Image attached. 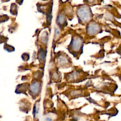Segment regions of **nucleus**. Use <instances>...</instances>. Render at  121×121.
Returning <instances> with one entry per match:
<instances>
[{
    "label": "nucleus",
    "mask_w": 121,
    "mask_h": 121,
    "mask_svg": "<svg viewBox=\"0 0 121 121\" xmlns=\"http://www.w3.org/2000/svg\"><path fill=\"white\" fill-rule=\"evenodd\" d=\"M78 16L82 21H86L89 17V12L87 8L84 7L80 8L78 12Z\"/></svg>",
    "instance_id": "f257e3e1"
},
{
    "label": "nucleus",
    "mask_w": 121,
    "mask_h": 121,
    "mask_svg": "<svg viewBox=\"0 0 121 121\" xmlns=\"http://www.w3.org/2000/svg\"><path fill=\"white\" fill-rule=\"evenodd\" d=\"M41 88V84L38 82H34L30 86V91L33 95H36L38 94Z\"/></svg>",
    "instance_id": "f03ea898"
},
{
    "label": "nucleus",
    "mask_w": 121,
    "mask_h": 121,
    "mask_svg": "<svg viewBox=\"0 0 121 121\" xmlns=\"http://www.w3.org/2000/svg\"><path fill=\"white\" fill-rule=\"evenodd\" d=\"M99 29L98 26L95 24H91L88 28V31L89 33L91 34H94L96 33L97 31H98Z\"/></svg>",
    "instance_id": "7ed1b4c3"
},
{
    "label": "nucleus",
    "mask_w": 121,
    "mask_h": 121,
    "mask_svg": "<svg viewBox=\"0 0 121 121\" xmlns=\"http://www.w3.org/2000/svg\"><path fill=\"white\" fill-rule=\"evenodd\" d=\"M73 47L75 49H77L80 46L81 43L79 39H76L73 42Z\"/></svg>",
    "instance_id": "20e7f679"
},
{
    "label": "nucleus",
    "mask_w": 121,
    "mask_h": 121,
    "mask_svg": "<svg viewBox=\"0 0 121 121\" xmlns=\"http://www.w3.org/2000/svg\"><path fill=\"white\" fill-rule=\"evenodd\" d=\"M36 109L35 105L34 107V109H33V115L34 117L35 116V114H36Z\"/></svg>",
    "instance_id": "39448f33"
},
{
    "label": "nucleus",
    "mask_w": 121,
    "mask_h": 121,
    "mask_svg": "<svg viewBox=\"0 0 121 121\" xmlns=\"http://www.w3.org/2000/svg\"><path fill=\"white\" fill-rule=\"evenodd\" d=\"M45 120L46 121H52V118H51V117H47L45 119Z\"/></svg>",
    "instance_id": "423d86ee"
}]
</instances>
